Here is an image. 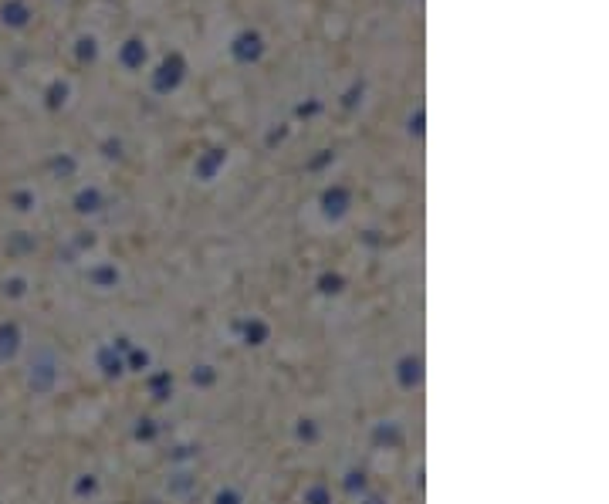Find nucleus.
I'll use <instances>...</instances> for the list:
<instances>
[{"label":"nucleus","mask_w":609,"mask_h":504,"mask_svg":"<svg viewBox=\"0 0 609 504\" xmlns=\"http://www.w3.org/2000/svg\"><path fill=\"white\" fill-rule=\"evenodd\" d=\"M183 78H186V58L180 51H169L166 58L156 64V71H152V88L159 95H169L183 85Z\"/></svg>","instance_id":"nucleus-1"},{"label":"nucleus","mask_w":609,"mask_h":504,"mask_svg":"<svg viewBox=\"0 0 609 504\" xmlns=\"http://www.w3.org/2000/svg\"><path fill=\"white\" fill-rule=\"evenodd\" d=\"M264 34L261 31H251V28H244V31L234 34V41H230V58L237 64H258L261 58H264Z\"/></svg>","instance_id":"nucleus-2"},{"label":"nucleus","mask_w":609,"mask_h":504,"mask_svg":"<svg viewBox=\"0 0 609 504\" xmlns=\"http://www.w3.org/2000/svg\"><path fill=\"white\" fill-rule=\"evenodd\" d=\"M146 58H149V47H146L142 38H129V41L119 47V62H122V68H129V71H139V68L146 64Z\"/></svg>","instance_id":"nucleus-3"},{"label":"nucleus","mask_w":609,"mask_h":504,"mask_svg":"<svg viewBox=\"0 0 609 504\" xmlns=\"http://www.w3.org/2000/svg\"><path fill=\"white\" fill-rule=\"evenodd\" d=\"M0 21L7 24V28H14V31H24L30 24V11L24 0H4V7H0Z\"/></svg>","instance_id":"nucleus-4"},{"label":"nucleus","mask_w":609,"mask_h":504,"mask_svg":"<svg viewBox=\"0 0 609 504\" xmlns=\"http://www.w3.org/2000/svg\"><path fill=\"white\" fill-rule=\"evenodd\" d=\"M75 58L81 64H91L95 58H98V41H95L91 34H81V38L75 41Z\"/></svg>","instance_id":"nucleus-5"},{"label":"nucleus","mask_w":609,"mask_h":504,"mask_svg":"<svg viewBox=\"0 0 609 504\" xmlns=\"http://www.w3.org/2000/svg\"><path fill=\"white\" fill-rule=\"evenodd\" d=\"M64 98H68V85H64V81H55V85L47 88V108H61L64 105Z\"/></svg>","instance_id":"nucleus-6"},{"label":"nucleus","mask_w":609,"mask_h":504,"mask_svg":"<svg viewBox=\"0 0 609 504\" xmlns=\"http://www.w3.org/2000/svg\"><path fill=\"white\" fill-rule=\"evenodd\" d=\"M363 92H365V85H363V81H355V85H352L349 92H346V98H342V105H346V108L359 105V102H363Z\"/></svg>","instance_id":"nucleus-7"},{"label":"nucleus","mask_w":609,"mask_h":504,"mask_svg":"<svg viewBox=\"0 0 609 504\" xmlns=\"http://www.w3.org/2000/svg\"><path fill=\"white\" fill-rule=\"evenodd\" d=\"M410 129L413 132H420V129H423V112H416V115L410 119Z\"/></svg>","instance_id":"nucleus-8"}]
</instances>
